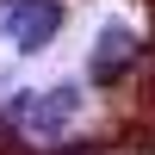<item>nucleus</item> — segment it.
Returning a JSON list of instances; mask_svg holds the SVG:
<instances>
[{
    "instance_id": "2",
    "label": "nucleus",
    "mask_w": 155,
    "mask_h": 155,
    "mask_svg": "<svg viewBox=\"0 0 155 155\" xmlns=\"http://www.w3.org/2000/svg\"><path fill=\"white\" fill-rule=\"evenodd\" d=\"M0 25H6V37L19 50H44L50 37L62 31V6L56 0H12V6L0 12Z\"/></svg>"
},
{
    "instance_id": "3",
    "label": "nucleus",
    "mask_w": 155,
    "mask_h": 155,
    "mask_svg": "<svg viewBox=\"0 0 155 155\" xmlns=\"http://www.w3.org/2000/svg\"><path fill=\"white\" fill-rule=\"evenodd\" d=\"M130 56H137V37L124 25H106L99 31V50H93V81H118L130 68Z\"/></svg>"
},
{
    "instance_id": "1",
    "label": "nucleus",
    "mask_w": 155,
    "mask_h": 155,
    "mask_svg": "<svg viewBox=\"0 0 155 155\" xmlns=\"http://www.w3.org/2000/svg\"><path fill=\"white\" fill-rule=\"evenodd\" d=\"M74 106H81V93L74 87H44V93H19L12 99V124L31 137H56L62 124L74 118Z\"/></svg>"
}]
</instances>
